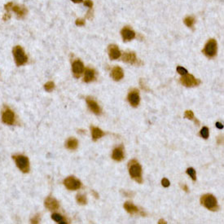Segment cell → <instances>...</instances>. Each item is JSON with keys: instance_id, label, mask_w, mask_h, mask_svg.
Instances as JSON below:
<instances>
[{"instance_id": "1", "label": "cell", "mask_w": 224, "mask_h": 224, "mask_svg": "<svg viewBox=\"0 0 224 224\" xmlns=\"http://www.w3.org/2000/svg\"><path fill=\"white\" fill-rule=\"evenodd\" d=\"M129 174L134 181L139 183H142L143 178H142V167L136 160H131L128 163Z\"/></svg>"}, {"instance_id": "2", "label": "cell", "mask_w": 224, "mask_h": 224, "mask_svg": "<svg viewBox=\"0 0 224 224\" xmlns=\"http://www.w3.org/2000/svg\"><path fill=\"white\" fill-rule=\"evenodd\" d=\"M200 204L205 207L206 209L211 211H217L219 208L218 205V200L212 194L203 195L200 197Z\"/></svg>"}, {"instance_id": "3", "label": "cell", "mask_w": 224, "mask_h": 224, "mask_svg": "<svg viewBox=\"0 0 224 224\" xmlns=\"http://www.w3.org/2000/svg\"><path fill=\"white\" fill-rule=\"evenodd\" d=\"M12 158L14 159L16 166L19 168V170L21 171H22L23 173H29L30 172V161L27 157L23 155H16L13 156Z\"/></svg>"}, {"instance_id": "4", "label": "cell", "mask_w": 224, "mask_h": 224, "mask_svg": "<svg viewBox=\"0 0 224 224\" xmlns=\"http://www.w3.org/2000/svg\"><path fill=\"white\" fill-rule=\"evenodd\" d=\"M12 53L14 56V59H15V62L17 66H21L26 64L27 60H28V57L24 53L23 48L20 47V46H16L12 50Z\"/></svg>"}, {"instance_id": "5", "label": "cell", "mask_w": 224, "mask_h": 224, "mask_svg": "<svg viewBox=\"0 0 224 224\" xmlns=\"http://www.w3.org/2000/svg\"><path fill=\"white\" fill-rule=\"evenodd\" d=\"M217 42L215 39H209L207 42V43L205 46V48L203 49V52L205 56L208 58H214L216 56L217 54Z\"/></svg>"}, {"instance_id": "6", "label": "cell", "mask_w": 224, "mask_h": 224, "mask_svg": "<svg viewBox=\"0 0 224 224\" xmlns=\"http://www.w3.org/2000/svg\"><path fill=\"white\" fill-rule=\"evenodd\" d=\"M64 185L65 186V188L68 190L75 191V190H78L82 187V182L77 178H75L73 176H69L64 180Z\"/></svg>"}, {"instance_id": "7", "label": "cell", "mask_w": 224, "mask_h": 224, "mask_svg": "<svg viewBox=\"0 0 224 224\" xmlns=\"http://www.w3.org/2000/svg\"><path fill=\"white\" fill-rule=\"evenodd\" d=\"M180 82L187 87H193L198 86L200 83V81L195 78L193 75L187 73L180 78Z\"/></svg>"}, {"instance_id": "8", "label": "cell", "mask_w": 224, "mask_h": 224, "mask_svg": "<svg viewBox=\"0 0 224 224\" xmlns=\"http://www.w3.org/2000/svg\"><path fill=\"white\" fill-rule=\"evenodd\" d=\"M2 121L3 123L7 125H12L15 122V114L13 111L11 110L8 108H6L2 114Z\"/></svg>"}, {"instance_id": "9", "label": "cell", "mask_w": 224, "mask_h": 224, "mask_svg": "<svg viewBox=\"0 0 224 224\" xmlns=\"http://www.w3.org/2000/svg\"><path fill=\"white\" fill-rule=\"evenodd\" d=\"M128 101L132 107L136 108L139 105L140 97L138 90H132L128 94Z\"/></svg>"}, {"instance_id": "10", "label": "cell", "mask_w": 224, "mask_h": 224, "mask_svg": "<svg viewBox=\"0 0 224 224\" xmlns=\"http://www.w3.org/2000/svg\"><path fill=\"white\" fill-rule=\"evenodd\" d=\"M72 69H73V73L75 78H80V76L82 74V73L85 70L83 63L79 60H74L72 65Z\"/></svg>"}, {"instance_id": "11", "label": "cell", "mask_w": 224, "mask_h": 224, "mask_svg": "<svg viewBox=\"0 0 224 224\" xmlns=\"http://www.w3.org/2000/svg\"><path fill=\"white\" fill-rule=\"evenodd\" d=\"M86 101H87V106L90 108V110L91 111L92 113H94L96 115H100L102 113L101 108H100L99 105H98V103L95 99H93L90 97H87Z\"/></svg>"}, {"instance_id": "12", "label": "cell", "mask_w": 224, "mask_h": 224, "mask_svg": "<svg viewBox=\"0 0 224 224\" xmlns=\"http://www.w3.org/2000/svg\"><path fill=\"white\" fill-rule=\"evenodd\" d=\"M121 34L122 36L124 42H128V41H131V40H132V39H134L135 38L134 31L132 30L131 28H129V27L123 28L122 31H121Z\"/></svg>"}, {"instance_id": "13", "label": "cell", "mask_w": 224, "mask_h": 224, "mask_svg": "<svg viewBox=\"0 0 224 224\" xmlns=\"http://www.w3.org/2000/svg\"><path fill=\"white\" fill-rule=\"evenodd\" d=\"M44 205L49 210H56V209H59V207H60L59 202L54 197H48L46 198L44 201Z\"/></svg>"}, {"instance_id": "14", "label": "cell", "mask_w": 224, "mask_h": 224, "mask_svg": "<svg viewBox=\"0 0 224 224\" xmlns=\"http://www.w3.org/2000/svg\"><path fill=\"white\" fill-rule=\"evenodd\" d=\"M122 61L125 63H128L131 65H136L138 64V59L136 55L133 51L131 52H124L122 56Z\"/></svg>"}, {"instance_id": "15", "label": "cell", "mask_w": 224, "mask_h": 224, "mask_svg": "<svg viewBox=\"0 0 224 224\" xmlns=\"http://www.w3.org/2000/svg\"><path fill=\"white\" fill-rule=\"evenodd\" d=\"M108 56L111 60H116L121 56V51L118 47L116 45H109V47L108 48Z\"/></svg>"}, {"instance_id": "16", "label": "cell", "mask_w": 224, "mask_h": 224, "mask_svg": "<svg viewBox=\"0 0 224 224\" xmlns=\"http://www.w3.org/2000/svg\"><path fill=\"white\" fill-rule=\"evenodd\" d=\"M111 76L114 81H118L122 80L124 77V72H123V69L119 67V66H116L114 67L113 69H112V72H111Z\"/></svg>"}, {"instance_id": "17", "label": "cell", "mask_w": 224, "mask_h": 224, "mask_svg": "<svg viewBox=\"0 0 224 224\" xmlns=\"http://www.w3.org/2000/svg\"><path fill=\"white\" fill-rule=\"evenodd\" d=\"M112 158L116 161H122L124 159V152L122 146L117 147L114 148L112 154Z\"/></svg>"}, {"instance_id": "18", "label": "cell", "mask_w": 224, "mask_h": 224, "mask_svg": "<svg viewBox=\"0 0 224 224\" xmlns=\"http://www.w3.org/2000/svg\"><path fill=\"white\" fill-rule=\"evenodd\" d=\"M95 77H96V73H95L94 69H90V68H87V69H85V75H84L83 79L85 82H92L95 79Z\"/></svg>"}, {"instance_id": "19", "label": "cell", "mask_w": 224, "mask_h": 224, "mask_svg": "<svg viewBox=\"0 0 224 224\" xmlns=\"http://www.w3.org/2000/svg\"><path fill=\"white\" fill-rule=\"evenodd\" d=\"M78 146V141L77 139L73 137L69 138L65 143V147L69 150L77 149Z\"/></svg>"}, {"instance_id": "20", "label": "cell", "mask_w": 224, "mask_h": 224, "mask_svg": "<svg viewBox=\"0 0 224 224\" xmlns=\"http://www.w3.org/2000/svg\"><path fill=\"white\" fill-rule=\"evenodd\" d=\"M91 134H92V139L94 141L98 140L99 139H100L105 135V133L103 132L101 129L95 127V126L91 127Z\"/></svg>"}, {"instance_id": "21", "label": "cell", "mask_w": 224, "mask_h": 224, "mask_svg": "<svg viewBox=\"0 0 224 224\" xmlns=\"http://www.w3.org/2000/svg\"><path fill=\"white\" fill-rule=\"evenodd\" d=\"M124 209L131 214H137L139 213V209H138L136 206L134 205V204L130 202V201H126L125 204H124Z\"/></svg>"}, {"instance_id": "22", "label": "cell", "mask_w": 224, "mask_h": 224, "mask_svg": "<svg viewBox=\"0 0 224 224\" xmlns=\"http://www.w3.org/2000/svg\"><path fill=\"white\" fill-rule=\"evenodd\" d=\"M12 10L13 12H15L16 13V15L18 16V17H23L25 14H26L27 10L24 7H20V6H13L12 7Z\"/></svg>"}, {"instance_id": "23", "label": "cell", "mask_w": 224, "mask_h": 224, "mask_svg": "<svg viewBox=\"0 0 224 224\" xmlns=\"http://www.w3.org/2000/svg\"><path fill=\"white\" fill-rule=\"evenodd\" d=\"M76 200H77V201H78V203L82 205H87V197L82 194H78V196H77V197H76Z\"/></svg>"}, {"instance_id": "24", "label": "cell", "mask_w": 224, "mask_h": 224, "mask_svg": "<svg viewBox=\"0 0 224 224\" xmlns=\"http://www.w3.org/2000/svg\"><path fill=\"white\" fill-rule=\"evenodd\" d=\"M51 218L53 219L54 221L59 223H66V222L64 221V218H63L62 216L59 214H53L51 215Z\"/></svg>"}, {"instance_id": "25", "label": "cell", "mask_w": 224, "mask_h": 224, "mask_svg": "<svg viewBox=\"0 0 224 224\" xmlns=\"http://www.w3.org/2000/svg\"><path fill=\"white\" fill-rule=\"evenodd\" d=\"M186 172H187V174H188L189 176L191 177V179H192L193 181H196V180H197V173H196V170H195L193 168H188Z\"/></svg>"}, {"instance_id": "26", "label": "cell", "mask_w": 224, "mask_h": 224, "mask_svg": "<svg viewBox=\"0 0 224 224\" xmlns=\"http://www.w3.org/2000/svg\"><path fill=\"white\" fill-rule=\"evenodd\" d=\"M183 22H184V24H185L187 26L191 28V27L193 26V24H194L195 19L194 17H192V16H188V17H186L185 19H184Z\"/></svg>"}, {"instance_id": "27", "label": "cell", "mask_w": 224, "mask_h": 224, "mask_svg": "<svg viewBox=\"0 0 224 224\" xmlns=\"http://www.w3.org/2000/svg\"><path fill=\"white\" fill-rule=\"evenodd\" d=\"M200 135H201V137L203 138V139H207L209 138V129L207 128L206 126H205V127H203V128L200 130Z\"/></svg>"}, {"instance_id": "28", "label": "cell", "mask_w": 224, "mask_h": 224, "mask_svg": "<svg viewBox=\"0 0 224 224\" xmlns=\"http://www.w3.org/2000/svg\"><path fill=\"white\" fill-rule=\"evenodd\" d=\"M54 88H55V83H54L53 82H47L44 85V89L46 90L47 91H48V92L51 91Z\"/></svg>"}, {"instance_id": "29", "label": "cell", "mask_w": 224, "mask_h": 224, "mask_svg": "<svg viewBox=\"0 0 224 224\" xmlns=\"http://www.w3.org/2000/svg\"><path fill=\"white\" fill-rule=\"evenodd\" d=\"M184 117L187 119L193 120L194 119V113L191 110H186L184 113Z\"/></svg>"}, {"instance_id": "30", "label": "cell", "mask_w": 224, "mask_h": 224, "mask_svg": "<svg viewBox=\"0 0 224 224\" xmlns=\"http://www.w3.org/2000/svg\"><path fill=\"white\" fill-rule=\"evenodd\" d=\"M177 72H178L180 75H182V76L188 73V70L186 69H184V68L181 67V66H178V67H177Z\"/></svg>"}, {"instance_id": "31", "label": "cell", "mask_w": 224, "mask_h": 224, "mask_svg": "<svg viewBox=\"0 0 224 224\" xmlns=\"http://www.w3.org/2000/svg\"><path fill=\"white\" fill-rule=\"evenodd\" d=\"M161 184H162V186H163L164 188H168V187L170 185V182L166 178H163L162 180H161Z\"/></svg>"}, {"instance_id": "32", "label": "cell", "mask_w": 224, "mask_h": 224, "mask_svg": "<svg viewBox=\"0 0 224 224\" xmlns=\"http://www.w3.org/2000/svg\"><path fill=\"white\" fill-rule=\"evenodd\" d=\"M32 223H40V216L39 214H36L32 219H31Z\"/></svg>"}, {"instance_id": "33", "label": "cell", "mask_w": 224, "mask_h": 224, "mask_svg": "<svg viewBox=\"0 0 224 224\" xmlns=\"http://www.w3.org/2000/svg\"><path fill=\"white\" fill-rule=\"evenodd\" d=\"M75 24L78 25V26H82L85 24V21L82 20V19H78V20H76V22H75Z\"/></svg>"}, {"instance_id": "34", "label": "cell", "mask_w": 224, "mask_h": 224, "mask_svg": "<svg viewBox=\"0 0 224 224\" xmlns=\"http://www.w3.org/2000/svg\"><path fill=\"white\" fill-rule=\"evenodd\" d=\"M84 5L88 7L89 8H91L93 6L92 1H91V0H85V2H84Z\"/></svg>"}, {"instance_id": "35", "label": "cell", "mask_w": 224, "mask_h": 224, "mask_svg": "<svg viewBox=\"0 0 224 224\" xmlns=\"http://www.w3.org/2000/svg\"><path fill=\"white\" fill-rule=\"evenodd\" d=\"M12 7H13L12 3H8L7 4H6V5H5V9L7 10V12H9V11H10L11 9H12Z\"/></svg>"}, {"instance_id": "36", "label": "cell", "mask_w": 224, "mask_h": 224, "mask_svg": "<svg viewBox=\"0 0 224 224\" xmlns=\"http://www.w3.org/2000/svg\"><path fill=\"white\" fill-rule=\"evenodd\" d=\"M215 125H216V126H217V128L221 129V130H222V129H223V125L222 123L216 122V124H215Z\"/></svg>"}, {"instance_id": "37", "label": "cell", "mask_w": 224, "mask_h": 224, "mask_svg": "<svg viewBox=\"0 0 224 224\" xmlns=\"http://www.w3.org/2000/svg\"><path fill=\"white\" fill-rule=\"evenodd\" d=\"M10 14H9V12H7V13H6L5 15H4V16H3V20L4 21H7V20H8L9 18H10Z\"/></svg>"}, {"instance_id": "38", "label": "cell", "mask_w": 224, "mask_h": 224, "mask_svg": "<svg viewBox=\"0 0 224 224\" xmlns=\"http://www.w3.org/2000/svg\"><path fill=\"white\" fill-rule=\"evenodd\" d=\"M182 188H183V190L186 191V192H188V186L187 185H183L182 186Z\"/></svg>"}, {"instance_id": "39", "label": "cell", "mask_w": 224, "mask_h": 224, "mask_svg": "<svg viewBox=\"0 0 224 224\" xmlns=\"http://www.w3.org/2000/svg\"><path fill=\"white\" fill-rule=\"evenodd\" d=\"M72 2H73V3H82L83 0H71Z\"/></svg>"}, {"instance_id": "40", "label": "cell", "mask_w": 224, "mask_h": 224, "mask_svg": "<svg viewBox=\"0 0 224 224\" xmlns=\"http://www.w3.org/2000/svg\"><path fill=\"white\" fill-rule=\"evenodd\" d=\"M158 223L159 224H161V223H166V222L165 221V220H162V219H160L158 222Z\"/></svg>"}]
</instances>
